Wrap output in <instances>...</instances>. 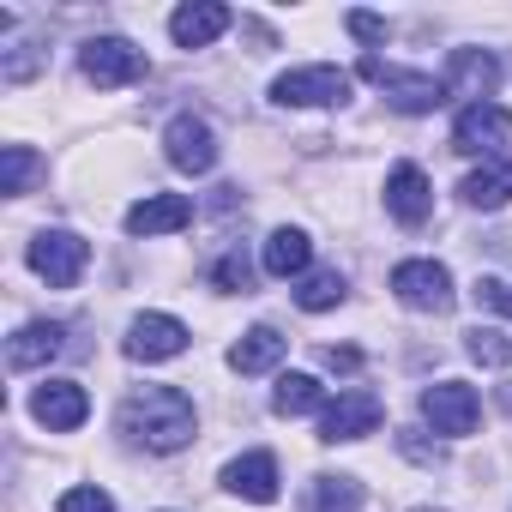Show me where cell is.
<instances>
[{"label": "cell", "mask_w": 512, "mask_h": 512, "mask_svg": "<svg viewBox=\"0 0 512 512\" xmlns=\"http://www.w3.org/2000/svg\"><path fill=\"white\" fill-rule=\"evenodd\" d=\"M121 434L139 440L145 452H181V446L199 434L193 398H187L181 386H139V392L121 404Z\"/></svg>", "instance_id": "1"}, {"label": "cell", "mask_w": 512, "mask_h": 512, "mask_svg": "<svg viewBox=\"0 0 512 512\" xmlns=\"http://www.w3.org/2000/svg\"><path fill=\"white\" fill-rule=\"evenodd\" d=\"M55 512H115V500H109L103 488H67Z\"/></svg>", "instance_id": "28"}, {"label": "cell", "mask_w": 512, "mask_h": 512, "mask_svg": "<svg viewBox=\"0 0 512 512\" xmlns=\"http://www.w3.org/2000/svg\"><path fill=\"white\" fill-rule=\"evenodd\" d=\"M31 416H37L49 434H73V428L91 416V398H85L79 380H43V386L31 392Z\"/></svg>", "instance_id": "10"}, {"label": "cell", "mask_w": 512, "mask_h": 512, "mask_svg": "<svg viewBox=\"0 0 512 512\" xmlns=\"http://www.w3.org/2000/svg\"><path fill=\"white\" fill-rule=\"evenodd\" d=\"M380 398L374 392H338V404H326L320 410V440H362V434H374L380 428Z\"/></svg>", "instance_id": "11"}, {"label": "cell", "mask_w": 512, "mask_h": 512, "mask_svg": "<svg viewBox=\"0 0 512 512\" xmlns=\"http://www.w3.org/2000/svg\"><path fill=\"white\" fill-rule=\"evenodd\" d=\"M422 416H428L434 434L464 440V434L476 428V416H482V398H476V386H464V380H434V386L422 392Z\"/></svg>", "instance_id": "7"}, {"label": "cell", "mask_w": 512, "mask_h": 512, "mask_svg": "<svg viewBox=\"0 0 512 512\" xmlns=\"http://www.w3.org/2000/svg\"><path fill=\"white\" fill-rule=\"evenodd\" d=\"M181 350H187V326L175 314H139L127 326V356L133 362H169Z\"/></svg>", "instance_id": "12"}, {"label": "cell", "mask_w": 512, "mask_h": 512, "mask_svg": "<svg viewBox=\"0 0 512 512\" xmlns=\"http://www.w3.org/2000/svg\"><path fill=\"white\" fill-rule=\"evenodd\" d=\"M302 512H362V482L356 476H314Z\"/></svg>", "instance_id": "22"}, {"label": "cell", "mask_w": 512, "mask_h": 512, "mask_svg": "<svg viewBox=\"0 0 512 512\" xmlns=\"http://www.w3.org/2000/svg\"><path fill=\"white\" fill-rule=\"evenodd\" d=\"M416 512H434V506H416Z\"/></svg>", "instance_id": "34"}, {"label": "cell", "mask_w": 512, "mask_h": 512, "mask_svg": "<svg viewBox=\"0 0 512 512\" xmlns=\"http://www.w3.org/2000/svg\"><path fill=\"white\" fill-rule=\"evenodd\" d=\"M163 157H169L181 175H211V169H217V133H211V121L175 115V121L163 127Z\"/></svg>", "instance_id": "8"}, {"label": "cell", "mask_w": 512, "mask_h": 512, "mask_svg": "<svg viewBox=\"0 0 512 512\" xmlns=\"http://www.w3.org/2000/svg\"><path fill=\"white\" fill-rule=\"evenodd\" d=\"M61 350H67V326H61V320H31L25 332H13L7 362H13V368H43V362H55Z\"/></svg>", "instance_id": "17"}, {"label": "cell", "mask_w": 512, "mask_h": 512, "mask_svg": "<svg viewBox=\"0 0 512 512\" xmlns=\"http://www.w3.org/2000/svg\"><path fill=\"white\" fill-rule=\"evenodd\" d=\"M464 350H470V362H482V368H500V362H512V344H506L494 326H476V332H464Z\"/></svg>", "instance_id": "26"}, {"label": "cell", "mask_w": 512, "mask_h": 512, "mask_svg": "<svg viewBox=\"0 0 512 512\" xmlns=\"http://www.w3.org/2000/svg\"><path fill=\"white\" fill-rule=\"evenodd\" d=\"M229 25H235L229 7H211V0H199V7H181V13L169 19V37H175L181 49H205V43H217Z\"/></svg>", "instance_id": "18"}, {"label": "cell", "mask_w": 512, "mask_h": 512, "mask_svg": "<svg viewBox=\"0 0 512 512\" xmlns=\"http://www.w3.org/2000/svg\"><path fill=\"white\" fill-rule=\"evenodd\" d=\"M272 97L284 109H332V103H350V73H338V67H290L272 85Z\"/></svg>", "instance_id": "5"}, {"label": "cell", "mask_w": 512, "mask_h": 512, "mask_svg": "<svg viewBox=\"0 0 512 512\" xmlns=\"http://www.w3.org/2000/svg\"><path fill=\"white\" fill-rule=\"evenodd\" d=\"M380 91L398 115H434L446 103V85L428 79V73H398V67H380Z\"/></svg>", "instance_id": "15"}, {"label": "cell", "mask_w": 512, "mask_h": 512, "mask_svg": "<svg viewBox=\"0 0 512 512\" xmlns=\"http://www.w3.org/2000/svg\"><path fill=\"white\" fill-rule=\"evenodd\" d=\"M211 284L229 290V296H247V290H253V266L241 260V253H223V260L211 266Z\"/></svg>", "instance_id": "27"}, {"label": "cell", "mask_w": 512, "mask_h": 512, "mask_svg": "<svg viewBox=\"0 0 512 512\" xmlns=\"http://www.w3.org/2000/svg\"><path fill=\"white\" fill-rule=\"evenodd\" d=\"M223 488L241 494V500H253V506H272L278 500V458L272 452H241V458H229L223 464Z\"/></svg>", "instance_id": "14"}, {"label": "cell", "mask_w": 512, "mask_h": 512, "mask_svg": "<svg viewBox=\"0 0 512 512\" xmlns=\"http://www.w3.org/2000/svg\"><path fill=\"white\" fill-rule=\"evenodd\" d=\"M392 296L416 314H446L452 308V272L440 260H404V266H392Z\"/></svg>", "instance_id": "6"}, {"label": "cell", "mask_w": 512, "mask_h": 512, "mask_svg": "<svg viewBox=\"0 0 512 512\" xmlns=\"http://www.w3.org/2000/svg\"><path fill=\"white\" fill-rule=\"evenodd\" d=\"M193 223V199L187 193H145L139 205H127V235H175Z\"/></svg>", "instance_id": "13"}, {"label": "cell", "mask_w": 512, "mask_h": 512, "mask_svg": "<svg viewBox=\"0 0 512 512\" xmlns=\"http://www.w3.org/2000/svg\"><path fill=\"white\" fill-rule=\"evenodd\" d=\"M344 25H350V31H356L362 43H380V37H386V19H374V13H350Z\"/></svg>", "instance_id": "31"}, {"label": "cell", "mask_w": 512, "mask_h": 512, "mask_svg": "<svg viewBox=\"0 0 512 512\" xmlns=\"http://www.w3.org/2000/svg\"><path fill=\"white\" fill-rule=\"evenodd\" d=\"M476 308H500V314H512V284H500V278H476Z\"/></svg>", "instance_id": "29"}, {"label": "cell", "mask_w": 512, "mask_h": 512, "mask_svg": "<svg viewBox=\"0 0 512 512\" xmlns=\"http://www.w3.org/2000/svg\"><path fill=\"white\" fill-rule=\"evenodd\" d=\"M284 350H290V338H284L278 326H253V332H241V344L229 350V368H235V374H266V368L284 362Z\"/></svg>", "instance_id": "20"}, {"label": "cell", "mask_w": 512, "mask_h": 512, "mask_svg": "<svg viewBox=\"0 0 512 512\" xmlns=\"http://www.w3.org/2000/svg\"><path fill=\"white\" fill-rule=\"evenodd\" d=\"M446 97H470V103H494V85H500V61L488 49H452L446 73H440Z\"/></svg>", "instance_id": "9"}, {"label": "cell", "mask_w": 512, "mask_h": 512, "mask_svg": "<svg viewBox=\"0 0 512 512\" xmlns=\"http://www.w3.org/2000/svg\"><path fill=\"white\" fill-rule=\"evenodd\" d=\"M386 211L398 217V223H428V211H434V187H428V175L416 169V163H398L392 175H386Z\"/></svg>", "instance_id": "16"}, {"label": "cell", "mask_w": 512, "mask_h": 512, "mask_svg": "<svg viewBox=\"0 0 512 512\" xmlns=\"http://www.w3.org/2000/svg\"><path fill=\"white\" fill-rule=\"evenodd\" d=\"M458 193H464V205H482V211H500V205L512 199V157L500 151V157H488L482 169H470Z\"/></svg>", "instance_id": "21"}, {"label": "cell", "mask_w": 512, "mask_h": 512, "mask_svg": "<svg viewBox=\"0 0 512 512\" xmlns=\"http://www.w3.org/2000/svg\"><path fill=\"white\" fill-rule=\"evenodd\" d=\"M398 446H404V452H410L416 464H440V446H428V440H422L416 428H404V434H398Z\"/></svg>", "instance_id": "30"}, {"label": "cell", "mask_w": 512, "mask_h": 512, "mask_svg": "<svg viewBox=\"0 0 512 512\" xmlns=\"http://www.w3.org/2000/svg\"><path fill=\"white\" fill-rule=\"evenodd\" d=\"M500 410H506V416H512V386H500Z\"/></svg>", "instance_id": "33"}, {"label": "cell", "mask_w": 512, "mask_h": 512, "mask_svg": "<svg viewBox=\"0 0 512 512\" xmlns=\"http://www.w3.org/2000/svg\"><path fill=\"white\" fill-rule=\"evenodd\" d=\"M296 302H302L308 314H326V308H338V302H344V272H314V278L296 290Z\"/></svg>", "instance_id": "25"}, {"label": "cell", "mask_w": 512, "mask_h": 512, "mask_svg": "<svg viewBox=\"0 0 512 512\" xmlns=\"http://www.w3.org/2000/svg\"><path fill=\"white\" fill-rule=\"evenodd\" d=\"M79 67H85V79L97 91H121V85L145 79V49L127 43V37H91L85 55H79Z\"/></svg>", "instance_id": "4"}, {"label": "cell", "mask_w": 512, "mask_h": 512, "mask_svg": "<svg viewBox=\"0 0 512 512\" xmlns=\"http://www.w3.org/2000/svg\"><path fill=\"white\" fill-rule=\"evenodd\" d=\"M43 175V157L31 151V145H7V151H0V193H31V181Z\"/></svg>", "instance_id": "24"}, {"label": "cell", "mask_w": 512, "mask_h": 512, "mask_svg": "<svg viewBox=\"0 0 512 512\" xmlns=\"http://www.w3.org/2000/svg\"><path fill=\"white\" fill-rule=\"evenodd\" d=\"M512 139V109L506 103H464L452 121V151L464 157H500V145Z\"/></svg>", "instance_id": "3"}, {"label": "cell", "mask_w": 512, "mask_h": 512, "mask_svg": "<svg viewBox=\"0 0 512 512\" xmlns=\"http://www.w3.org/2000/svg\"><path fill=\"white\" fill-rule=\"evenodd\" d=\"M272 404H278V416H314V410H326V386L314 374H284Z\"/></svg>", "instance_id": "23"}, {"label": "cell", "mask_w": 512, "mask_h": 512, "mask_svg": "<svg viewBox=\"0 0 512 512\" xmlns=\"http://www.w3.org/2000/svg\"><path fill=\"white\" fill-rule=\"evenodd\" d=\"M326 368H332V374H356V368H362V350H350V344L338 350V344H332V350H326Z\"/></svg>", "instance_id": "32"}, {"label": "cell", "mask_w": 512, "mask_h": 512, "mask_svg": "<svg viewBox=\"0 0 512 512\" xmlns=\"http://www.w3.org/2000/svg\"><path fill=\"white\" fill-rule=\"evenodd\" d=\"M25 260H31V272H37L49 290H73V284L85 278V266H91V241L73 235V229H43V235L25 247Z\"/></svg>", "instance_id": "2"}, {"label": "cell", "mask_w": 512, "mask_h": 512, "mask_svg": "<svg viewBox=\"0 0 512 512\" xmlns=\"http://www.w3.org/2000/svg\"><path fill=\"white\" fill-rule=\"evenodd\" d=\"M308 260H314V241L302 235V229H272L266 235V253H260V266H266V278H302L308 272Z\"/></svg>", "instance_id": "19"}]
</instances>
